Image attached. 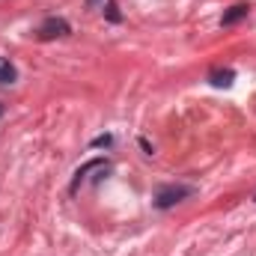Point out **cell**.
I'll return each mask as SVG.
<instances>
[{
	"mask_svg": "<svg viewBox=\"0 0 256 256\" xmlns=\"http://www.w3.org/2000/svg\"><path fill=\"white\" fill-rule=\"evenodd\" d=\"M194 188L191 185H167V188H161L158 196H155V206L158 208H170V206H176V202H182L185 196H191Z\"/></svg>",
	"mask_w": 256,
	"mask_h": 256,
	"instance_id": "1",
	"label": "cell"
},
{
	"mask_svg": "<svg viewBox=\"0 0 256 256\" xmlns=\"http://www.w3.org/2000/svg\"><path fill=\"white\" fill-rule=\"evenodd\" d=\"M68 21H63V18H48L36 33H39V39H57V36H68Z\"/></svg>",
	"mask_w": 256,
	"mask_h": 256,
	"instance_id": "2",
	"label": "cell"
},
{
	"mask_svg": "<svg viewBox=\"0 0 256 256\" xmlns=\"http://www.w3.org/2000/svg\"><path fill=\"white\" fill-rule=\"evenodd\" d=\"M208 80H212L214 86H232V80H236V72H232V68H224V72L218 68V72H212V74H208Z\"/></svg>",
	"mask_w": 256,
	"mask_h": 256,
	"instance_id": "3",
	"label": "cell"
},
{
	"mask_svg": "<svg viewBox=\"0 0 256 256\" xmlns=\"http://www.w3.org/2000/svg\"><path fill=\"white\" fill-rule=\"evenodd\" d=\"M248 9H250L248 3H238V6H232V9H230V12L224 15V21H220V24H226V27H230V24H236V21H242V18L248 15Z\"/></svg>",
	"mask_w": 256,
	"mask_h": 256,
	"instance_id": "4",
	"label": "cell"
},
{
	"mask_svg": "<svg viewBox=\"0 0 256 256\" xmlns=\"http://www.w3.org/2000/svg\"><path fill=\"white\" fill-rule=\"evenodd\" d=\"M12 80H15V66L0 63V84H12Z\"/></svg>",
	"mask_w": 256,
	"mask_h": 256,
	"instance_id": "5",
	"label": "cell"
}]
</instances>
